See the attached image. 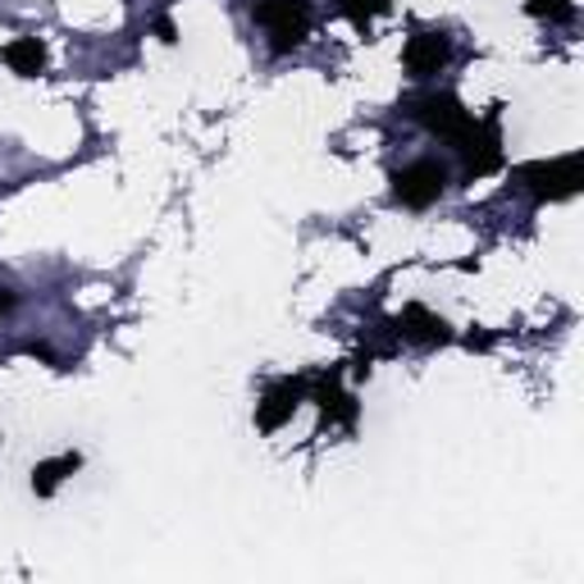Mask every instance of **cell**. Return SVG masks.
I'll list each match as a JSON object with an SVG mask.
<instances>
[{"mask_svg":"<svg viewBox=\"0 0 584 584\" xmlns=\"http://www.w3.org/2000/svg\"><path fill=\"white\" fill-rule=\"evenodd\" d=\"M252 19L269 32V51L284 55V51H293V47L306 42L316 10H310V0H256Z\"/></svg>","mask_w":584,"mask_h":584,"instance_id":"1","label":"cell"},{"mask_svg":"<svg viewBox=\"0 0 584 584\" xmlns=\"http://www.w3.org/2000/svg\"><path fill=\"white\" fill-rule=\"evenodd\" d=\"M407 114H411V120L416 124H424V129H430L434 137H443V142H452V146H461L465 137H471L475 133V114L471 110H465L452 92H424V96H416L411 105H407Z\"/></svg>","mask_w":584,"mask_h":584,"instance_id":"2","label":"cell"},{"mask_svg":"<svg viewBox=\"0 0 584 584\" xmlns=\"http://www.w3.org/2000/svg\"><path fill=\"white\" fill-rule=\"evenodd\" d=\"M512 183L530 192L534 202H562L571 192H580V151L562 155V161H530L512 170Z\"/></svg>","mask_w":584,"mask_h":584,"instance_id":"3","label":"cell"},{"mask_svg":"<svg viewBox=\"0 0 584 584\" xmlns=\"http://www.w3.org/2000/svg\"><path fill=\"white\" fill-rule=\"evenodd\" d=\"M443 187H448V170L439 161H416V165L393 174V202L411 206V211H424V206H434L443 197Z\"/></svg>","mask_w":584,"mask_h":584,"instance_id":"4","label":"cell"},{"mask_svg":"<svg viewBox=\"0 0 584 584\" xmlns=\"http://www.w3.org/2000/svg\"><path fill=\"white\" fill-rule=\"evenodd\" d=\"M465 151V174L471 178H489L498 165H502V137H498V105L484 114V120L475 124V133L461 142Z\"/></svg>","mask_w":584,"mask_h":584,"instance_id":"5","label":"cell"},{"mask_svg":"<svg viewBox=\"0 0 584 584\" xmlns=\"http://www.w3.org/2000/svg\"><path fill=\"white\" fill-rule=\"evenodd\" d=\"M301 402H306V379H279V383H269V393L256 407V424H260L265 434H275V430H284V424L293 420V411Z\"/></svg>","mask_w":584,"mask_h":584,"instance_id":"6","label":"cell"},{"mask_svg":"<svg viewBox=\"0 0 584 584\" xmlns=\"http://www.w3.org/2000/svg\"><path fill=\"white\" fill-rule=\"evenodd\" d=\"M393 334L411 347H443L452 342V325L443 316H434V310H424V306H407L402 316L393 320Z\"/></svg>","mask_w":584,"mask_h":584,"instance_id":"7","label":"cell"},{"mask_svg":"<svg viewBox=\"0 0 584 584\" xmlns=\"http://www.w3.org/2000/svg\"><path fill=\"white\" fill-rule=\"evenodd\" d=\"M448 55H452V42L443 32H416L411 42H407V73L411 78H430V73H439L443 64H448Z\"/></svg>","mask_w":584,"mask_h":584,"instance_id":"8","label":"cell"},{"mask_svg":"<svg viewBox=\"0 0 584 584\" xmlns=\"http://www.w3.org/2000/svg\"><path fill=\"white\" fill-rule=\"evenodd\" d=\"M78 465H83V457H78V452H64V457H51V461H37V465H32V493H37V498H51V493L78 471Z\"/></svg>","mask_w":584,"mask_h":584,"instance_id":"9","label":"cell"},{"mask_svg":"<svg viewBox=\"0 0 584 584\" xmlns=\"http://www.w3.org/2000/svg\"><path fill=\"white\" fill-rule=\"evenodd\" d=\"M0 55H6V64H10L19 78H37V73L47 69V47L37 42V37H14V42L0 51Z\"/></svg>","mask_w":584,"mask_h":584,"instance_id":"10","label":"cell"},{"mask_svg":"<svg viewBox=\"0 0 584 584\" xmlns=\"http://www.w3.org/2000/svg\"><path fill=\"white\" fill-rule=\"evenodd\" d=\"M334 379H338V370L320 383V398H316V402H320V416H325V424H334V420H338V424H352V420H357V402L347 398V393H338Z\"/></svg>","mask_w":584,"mask_h":584,"instance_id":"11","label":"cell"},{"mask_svg":"<svg viewBox=\"0 0 584 584\" xmlns=\"http://www.w3.org/2000/svg\"><path fill=\"white\" fill-rule=\"evenodd\" d=\"M388 10H393V0H342V14L352 19L361 32H370V23L379 14H388Z\"/></svg>","mask_w":584,"mask_h":584,"instance_id":"12","label":"cell"},{"mask_svg":"<svg viewBox=\"0 0 584 584\" xmlns=\"http://www.w3.org/2000/svg\"><path fill=\"white\" fill-rule=\"evenodd\" d=\"M530 19H549V23H571L575 19V0H525Z\"/></svg>","mask_w":584,"mask_h":584,"instance_id":"13","label":"cell"},{"mask_svg":"<svg viewBox=\"0 0 584 584\" xmlns=\"http://www.w3.org/2000/svg\"><path fill=\"white\" fill-rule=\"evenodd\" d=\"M155 37H161L165 47H174V42H178V28H174V19H155Z\"/></svg>","mask_w":584,"mask_h":584,"instance_id":"14","label":"cell"},{"mask_svg":"<svg viewBox=\"0 0 584 584\" xmlns=\"http://www.w3.org/2000/svg\"><path fill=\"white\" fill-rule=\"evenodd\" d=\"M465 347H471V352H484V347H493V334H471Z\"/></svg>","mask_w":584,"mask_h":584,"instance_id":"15","label":"cell"},{"mask_svg":"<svg viewBox=\"0 0 584 584\" xmlns=\"http://www.w3.org/2000/svg\"><path fill=\"white\" fill-rule=\"evenodd\" d=\"M10 310H14V293L0 288V316H10Z\"/></svg>","mask_w":584,"mask_h":584,"instance_id":"16","label":"cell"}]
</instances>
